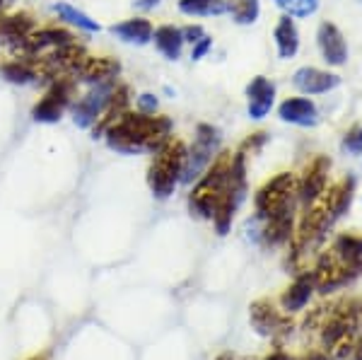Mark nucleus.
Masks as SVG:
<instances>
[{
    "mask_svg": "<svg viewBox=\"0 0 362 360\" xmlns=\"http://www.w3.org/2000/svg\"><path fill=\"white\" fill-rule=\"evenodd\" d=\"M227 8L230 0H179V13L186 17H220Z\"/></svg>",
    "mask_w": 362,
    "mask_h": 360,
    "instance_id": "b1692460",
    "label": "nucleus"
},
{
    "mask_svg": "<svg viewBox=\"0 0 362 360\" xmlns=\"http://www.w3.org/2000/svg\"><path fill=\"white\" fill-rule=\"evenodd\" d=\"M13 5H15V0H0V15H5V10L13 8Z\"/></svg>",
    "mask_w": 362,
    "mask_h": 360,
    "instance_id": "2f4dec72",
    "label": "nucleus"
},
{
    "mask_svg": "<svg viewBox=\"0 0 362 360\" xmlns=\"http://www.w3.org/2000/svg\"><path fill=\"white\" fill-rule=\"evenodd\" d=\"M280 121L293 126H302V129H312L319 124V109L309 97H288L280 102L278 107Z\"/></svg>",
    "mask_w": 362,
    "mask_h": 360,
    "instance_id": "ddd939ff",
    "label": "nucleus"
},
{
    "mask_svg": "<svg viewBox=\"0 0 362 360\" xmlns=\"http://www.w3.org/2000/svg\"><path fill=\"white\" fill-rule=\"evenodd\" d=\"M249 319H251V327L256 329V334L261 336H276L278 332L288 329V319L273 307L271 300H256L249 307Z\"/></svg>",
    "mask_w": 362,
    "mask_h": 360,
    "instance_id": "2eb2a0df",
    "label": "nucleus"
},
{
    "mask_svg": "<svg viewBox=\"0 0 362 360\" xmlns=\"http://www.w3.org/2000/svg\"><path fill=\"white\" fill-rule=\"evenodd\" d=\"M293 85L307 97L309 95H326V92L336 90V87L341 85V75L321 71V68H314V66H305V68H300V71H295Z\"/></svg>",
    "mask_w": 362,
    "mask_h": 360,
    "instance_id": "f8f14e48",
    "label": "nucleus"
},
{
    "mask_svg": "<svg viewBox=\"0 0 362 360\" xmlns=\"http://www.w3.org/2000/svg\"><path fill=\"white\" fill-rule=\"evenodd\" d=\"M317 290V283H314V274H302L295 278V283L290 286L288 290L283 293V298H280V305H283L285 312H297L302 310L309 298H312V293Z\"/></svg>",
    "mask_w": 362,
    "mask_h": 360,
    "instance_id": "412c9836",
    "label": "nucleus"
},
{
    "mask_svg": "<svg viewBox=\"0 0 362 360\" xmlns=\"http://www.w3.org/2000/svg\"><path fill=\"white\" fill-rule=\"evenodd\" d=\"M362 339V300H343L326 312L321 344L338 360H350Z\"/></svg>",
    "mask_w": 362,
    "mask_h": 360,
    "instance_id": "20e7f679",
    "label": "nucleus"
},
{
    "mask_svg": "<svg viewBox=\"0 0 362 360\" xmlns=\"http://www.w3.org/2000/svg\"><path fill=\"white\" fill-rule=\"evenodd\" d=\"M78 97V80L70 75H61V78L51 80L49 87L39 102L32 107V119L37 124H58V121L70 112V104Z\"/></svg>",
    "mask_w": 362,
    "mask_h": 360,
    "instance_id": "6e6552de",
    "label": "nucleus"
},
{
    "mask_svg": "<svg viewBox=\"0 0 362 360\" xmlns=\"http://www.w3.org/2000/svg\"><path fill=\"white\" fill-rule=\"evenodd\" d=\"M341 148H343V153H348V155H362V124H355L353 129L346 131V136H343V141H341Z\"/></svg>",
    "mask_w": 362,
    "mask_h": 360,
    "instance_id": "bb28decb",
    "label": "nucleus"
},
{
    "mask_svg": "<svg viewBox=\"0 0 362 360\" xmlns=\"http://www.w3.org/2000/svg\"><path fill=\"white\" fill-rule=\"evenodd\" d=\"M181 32H184L186 44H196L198 39L206 37V29H203L201 25H186V27H181Z\"/></svg>",
    "mask_w": 362,
    "mask_h": 360,
    "instance_id": "c756f323",
    "label": "nucleus"
},
{
    "mask_svg": "<svg viewBox=\"0 0 362 360\" xmlns=\"http://www.w3.org/2000/svg\"><path fill=\"white\" fill-rule=\"evenodd\" d=\"M34 360H39V358H34Z\"/></svg>",
    "mask_w": 362,
    "mask_h": 360,
    "instance_id": "c9c22d12",
    "label": "nucleus"
},
{
    "mask_svg": "<svg viewBox=\"0 0 362 360\" xmlns=\"http://www.w3.org/2000/svg\"><path fill=\"white\" fill-rule=\"evenodd\" d=\"M153 32H155V27L148 17H128V20L112 27V34L116 39H121L124 44H133V46L150 44L153 42Z\"/></svg>",
    "mask_w": 362,
    "mask_h": 360,
    "instance_id": "f3484780",
    "label": "nucleus"
},
{
    "mask_svg": "<svg viewBox=\"0 0 362 360\" xmlns=\"http://www.w3.org/2000/svg\"><path fill=\"white\" fill-rule=\"evenodd\" d=\"M116 87H119V80H107V83L90 85L83 95L75 97V102L70 104V116L78 129H95L104 119Z\"/></svg>",
    "mask_w": 362,
    "mask_h": 360,
    "instance_id": "1a4fd4ad",
    "label": "nucleus"
},
{
    "mask_svg": "<svg viewBox=\"0 0 362 360\" xmlns=\"http://www.w3.org/2000/svg\"><path fill=\"white\" fill-rule=\"evenodd\" d=\"M153 44L167 61H179L186 46L184 32H181V27L177 25H160V27H155V32H153Z\"/></svg>",
    "mask_w": 362,
    "mask_h": 360,
    "instance_id": "aec40b11",
    "label": "nucleus"
},
{
    "mask_svg": "<svg viewBox=\"0 0 362 360\" xmlns=\"http://www.w3.org/2000/svg\"><path fill=\"white\" fill-rule=\"evenodd\" d=\"M329 170L331 162L326 158H317L312 165L307 167L305 177L300 179V201L312 206L314 201H319L326 191V182H329Z\"/></svg>",
    "mask_w": 362,
    "mask_h": 360,
    "instance_id": "4468645a",
    "label": "nucleus"
},
{
    "mask_svg": "<svg viewBox=\"0 0 362 360\" xmlns=\"http://www.w3.org/2000/svg\"><path fill=\"white\" fill-rule=\"evenodd\" d=\"M184 158L186 145L177 141V138H169L160 150L153 153V160H150L148 167V187L155 199H169L174 194V189L181 184Z\"/></svg>",
    "mask_w": 362,
    "mask_h": 360,
    "instance_id": "423d86ee",
    "label": "nucleus"
},
{
    "mask_svg": "<svg viewBox=\"0 0 362 360\" xmlns=\"http://www.w3.org/2000/svg\"><path fill=\"white\" fill-rule=\"evenodd\" d=\"M172 119L157 114H140L128 109L107 129L102 131V138L109 148L119 155H140L155 153L172 138Z\"/></svg>",
    "mask_w": 362,
    "mask_h": 360,
    "instance_id": "f03ea898",
    "label": "nucleus"
},
{
    "mask_svg": "<svg viewBox=\"0 0 362 360\" xmlns=\"http://www.w3.org/2000/svg\"><path fill=\"white\" fill-rule=\"evenodd\" d=\"M210 49H213V39L206 34V37L198 39L196 44H191V61H201V58H206L210 54Z\"/></svg>",
    "mask_w": 362,
    "mask_h": 360,
    "instance_id": "c85d7f7f",
    "label": "nucleus"
},
{
    "mask_svg": "<svg viewBox=\"0 0 362 360\" xmlns=\"http://www.w3.org/2000/svg\"><path fill=\"white\" fill-rule=\"evenodd\" d=\"M54 13L58 20L63 22V25L78 29V32H85V34H97L99 32V22L92 20L90 15L83 13L80 8H75V5L70 3H63V0H58L54 5Z\"/></svg>",
    "mask_w": 362,
    "mask_h": 360,
    "instance_id": "5701e85b",
    "label": "nucleus"
},
{
    "mask_svg": "<svg viewBox=\"0 0 362 360\" xmlns=\"http://www.w3.org/2000/svg\"><path fill=\"white\" fill-rule=\"evenodd\" d=\"M273 42H276V51L283 61H290V58L297 56V51H300V29H297L293 17H280L276 29H273Z\"/></svg>",
    "mask_w": 362,
    "mask_h": 360,
    "instance_id": "6ab92c4d",
    "label": "nucleus"
},
{
    "mask_svg": "<svg viewBox=\"0 0 362 360\" xmlns=\"http://www.w3.org/2000/svg\"><path fill=\"white\" fill-rule=\"evenodd\" d=\"M218 360H235V356H232V353H223V356H220Z\"/></svg>",
    "mask_w": 362,
    "mask_h": 360,
    "instance_id": "f704fd0d",
    "label": "nucleus"
},
{
    "mask_svg": "<svg viewBox=\"0 0 362 360\" xmlns=\"http://www.w3.org/2000/svg\"><path fill=\"white\" fill-rule=\"evenodd\" d=\"M119 73H121L119 61H114L109 56H90L85 61V66L80 68V73L75 75V80L90 87V85L107 83V80H119Z\"/></svg>",
    "mask_w": 362,
    "mask_h": 360,
    "instance_id": "dca6fc26",
    "label": "nucleus"
},
{
    "mask_svg": "<svg viewBox=\"0 0 362 360\" xmlns=\"http://www.w3.org/2000/svg\"><path fill=\"white\" fill-rule=\"evenodd\" d=\"M232 20L242 27H249L259 20L261 15V0H230V8H227Z\"/></svg>",
    "mask_w": 362,
    "mask_h": 360,
    "instance_id": "393cba45",
    "label": "nucleus"
},
{
    "mask_svg": "<svg viewBox=\"0 0 362 360\" xmlns=\"http://www.w3.org/2000/svg\"><path fill=\"white\" fill-rule=\"evenodd\" d=\"M305 360H329V358H324V356H319V353H314V356H309Z\"/></svg>",
    "mask_w": 362,
    "mask_h": 360,
    "instance_id": "72a5a7b5",
    "label": "nucleus"
},
{
    "mask_svg": "<svg viewBox=\"0 0 362 360\" xmlns=\"http://www.w3.org/2000/svg\"><path fill=\"white\" fill-rule=\"evenodd\" d=\"M266 360H295V358H290V356H285V353H273V356H268Z\"/></svg>",
    "mask_w": 362,
    "mask_h": 360,
    "instance_id": "473e14b6",
    "label": "nucleus"
},
{
    "mask_svg": "<svg viewBox=\"0 0 362 360\" xmlns=\"http://www.w3.org/2000/svg\"><path fill=\"white\" fill-rule=\"evenodd\" d=\"M276 5L288 17H309L319 10V0H276Z\"/></svg>",
    "mask_w": 362,
    "mask_h": 360,
    "instance_id": "a878e982",
    "label": "nucleus"
},
{
    "mask_svg": "<svg viewBox=\"0 0 362 360\" xmlns=\"http://www.w3.org/2000/svg\"><path fill=\"white\" fill-rule=\"evenodd\" d=\"M297 201H300V179L293 172H280L256 191V220L295 216Z\"/></svg>",
    "mask_w": 362,
    "mask_h": 360,
    "instance_id": "39448f33",
    "label": "nucleus"
},
{
    "mask_svg": "<svg viewBox=\"0 0 362 360\" xmlns=\"http://www.w3.org/2000/svg\"><path fill=\"white\" fill-rule=\"evenodd\" d=\"M157 109H160V100H157V95H153V92H140L136 97V112L157 114Z\"/></svg>",
    "mask_w": 362,
    "mask_h": 360,
    "instance_id": "cd10ccee",
    "label": "nucleus"
},
{
    "mask_svg": "<svg viewBox=\"0 0 362 360\" xmlns=\"http://www.w3.org/2000/svg\"><path fill=\"white\" fill-rule=\"evenodd\" d=\"M317 46L319 54L329 66L341 68L348 63V44L343 32L338 29L334 22H321L317 29Z\"/></svg>",
    "mask_w": 362,
    "mask_h": 360,
    "instance_id": "9d476101",
    "label": "nucleus"
},
{
    "mask_svg": "<svg viewBox=\"0 0 362 360\" xmlns=\"http://www.w3.org/2000/svg\"><path fill=\"white\" fill-rule=\"evenodd\" d=\"M314 283L319 293H331L348 286L362 274V237L341 235L314 266Z\"/></svg>",
    "mask_w": 362,
    "mask_h": 360,
    "instance_id": "7ed1b4c3",
    "label": "nucleus"
},
{
    "mask_svg": "<svg viewBox=\"0 0 362 360\" xmlns=\"http://www.w3.org/2000/svg\"><path fill=\"white\" fill-rule=\"evenodd\" d=\"M160 3L162 0H136V8L143 10V13H150V10L160 8Z\"/></svg>",
    "mask_w": 362,
    "mask_h": 360,
    "instance_id": "7c9ffc66",
    "label": "nucleus"
},
{
    "mask_svg": "<svg viewBox=\"0 0 362 360\" xmlns=\"http://www.w3.org/2000/svg\"><path fill=\"white\" fill-rule=\"evenodd\" d=\"M0 75L13 85H34L42 80V71H39L37 61L27 56H15L10 61L0 63Z\"/></svg>",
    "mask_w": 362,
    "mask_h": 360,
    "instance_id": "a211bd4d",
    "label": "nucleus"
},
{
    "mask_svg": "<svg viewBox=\"0 0 362 360\" xmlns=\"http://www.w3.org/2000/svg\"><path fill=\"white\" fill-rule=\"evenodd\" d=\"M273 104H276V85L266 78V75H256L247 85V112L249 119L261 121L271 114Z\"/></svg>",
    "mask_w": 362,
    "mask_h": 360,
    "instance_id": "9b49d317",
    "label": "nucleus"
},
{
    "mask_svg": "<svg viewBox=\"0 0 362 360\" xmlns=\"http://www.w3.org/2000/svg\"><path fill=\"white\" fill-rule=\"evenodd\" d=\"M247 196V155H218L189 196L191 216L213 220L218 235H227L237 208Z\"/></svg>",
    "mask_w": 362,
    "mask_h": 360,
    "instance_id": "f257e3e1",
    "label": "nucleus"
},
{
    "mask_svg": "<svg viewBox=\"0 0 362 360\" xmlns=\"http://www.w3.org/2000/svg\"><path fill=\"white\" fill-rule=\"evenodd\" d=\"M220 143L223 136L215 126L210 124H198L196 126V136L194 145L186 148V158H184V170H181V184H194L203 177V172L213 165V160L220 153Z\"/></svg>",
    "mask_w": 362,
    "mask_h": 360,
    "instance_id": "0eeeda50",
    "label": "nucleus"
},
{
    "mask_svg": "<svg viewBox=\"0 0 362 360\" xmlns=\"http://www.w3.org/2000/svg\"><path fill=\"white\" fill-rule=\"evenodd\" d=\"M353 191H355V177H346L343 182H338L336 187L324 191V201H326V206H329V213L334 223L348 213L350 203H353Z\"/></svg>",
    "mask_w": 362,
    "mask_h": 360,
    "instance_id": "4be33fe9",
    "label": "nucleus"
}]
</instances>
